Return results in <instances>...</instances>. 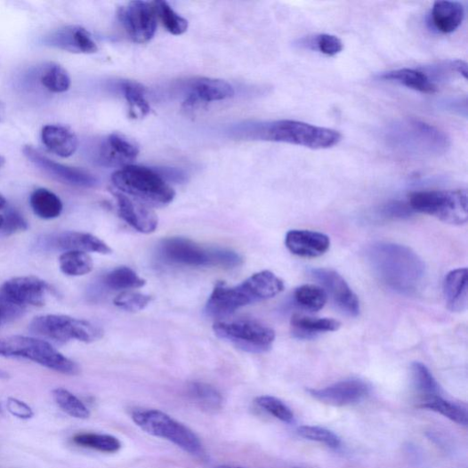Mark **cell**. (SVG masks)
I'll use <instances>...</instances> for the list:
<instances>
[{
	"label": "cell",
	"mask_w": 468,
	"mask_h": 468,
	"mask_svg": "<svg viewBox=\"0 0 468 468\" xmlns=\"http://www.w3.org/2000/svg\"><path fill=\"white\" fill-rule=\"evenodd\" d=\"M367 262L376 278L400 295H414L425 281L426 267L411 248L393 243H377L367 253Z\"/></svg>",
	"instance_id": "6da1fadb"
},
{
	"label": "cell",
	"mask_w": 468,
	"mask_h": 468,
	"mask_svg": "<svg viewBox=\"0 0 468 468\" xmlns=\"http://www.w3.org/2000/svg\"><path fill=\"white\" fill-rule=\"evenodd\" d=\"M45 43L72 53L92 54L98 51L91 33L80 26H67L52 33Z\"/></svg>",
	"instance_id": "ac0fdd59"
},
{
	"label": "cell",
	"mask_w": 468,
	"mask_h": 468,
	"mask_svg": "<svg viewBox=\"0 0 468 468\" xmlns=\"http://www.w3.org/2000/svg\"><path fill=\"white\" fill-rule=\"evenodd\" d=\"M383 136L390 149L411 157H438L450 148L444 131L415 118L394 121L384 129Z\"/></svg>",
	"instance_id": "3957f363"
},
{
	"label": "cell",
	"mask_w": 468,
	"mask_h": 468,
	"mask_svg": "<svg viewBox=\"0 0 468 468\" xmlns=\"http://www.w3.org/2000/svg\"><path fill=\"white\" fill-rule=\"evenodd\" d=\"M115 190L149 207H164L173 202L176 192L155 170L130 165L112 176Z\"/></svg>",
	"instance_id": "5b68a950"
},
{
	"label": "cell",
	"mask_w": 468,
	"mask_h": 468,
	"mask_svg": "<svg viewBox=\"0 0 468 468\" xmlns=\"http://www.w3.org/2000/svg\"><path fill=\"white\" fill-rule=\"evenodd\" d=\"M234 93L233 87L223 80L199 78L191 84L184 107L190 109L200 103L222 101L233 97Z\"/></svg>",
	"instance_id": "7402d4cb"
},
{
	"label": "cell",
	"mask_w": 468,
	"mask_h": 468,
	"mask_svg": "<svg viewBox=\"0 0 468 468\" xmlns=\"http://www.w3.org/2000/svg\"><path fill=\"white\" fill-rule=\"evenodd\" d=\"M408 204L415 213L432 216L445 223L462 225L468 219L466 190L416 191L409 196Z\"/></svg>",
	"instance_id": "ba28073f"
},
{
	"label": "cell",
	"mask_w": 468,
	"mask_h": 468,
	"mask_svg": "<svg viewBox=\"0 0 468 468\" xmlns=\"http://www.w3.org/2000/svg\"><path fill=\"white\" fill-rule=\"evenodd\" d=\"M7 407L13 416L21 420H28L35 416V413L27 404L16 398L8 399Z\"/></svg>",
	"instance_id": "7dc6e473"
},
{
	"label": "cell",
	"mask_w": 468,
	"mask_h": 468,
	"mask_svg": "<svg viewBox=\"0 0 468 468\" xmlns=\"http://www.w3.org/2000/svg\"><path fill=\"white\" fill-rule=\"evenodd\" d=\"M371 387L360 379H347L308 392L321 404L333 407H345L360 403L370 394Z\"/></svg>",
	"instance_id": "7c38bea8"
},
{
	"label": "cell",
	"mask_w": 468,
	"mask_h": 468,
	"mask_svg": "<svg viewBox=\"0 0 468 468\" xmlns=\"http://www.w3.org/2000/svg\"><path fill=\"white\" fill-rule=\"evenodd\" d=\"M150 295L135 293L123 292L116 297L114 303L119 309L129 312H139L145 310L151 303Z\"/></svg>",
	"instance_id": "7bdbcfd3"
},
{
	"label": "cell",
	"mask_w": 468,
	"mask_h": 468,
	"mask_svg": "<svg viewBox=\"0 0 468 468\" xmlns=\"http://www.w3.org/2000/svg\"><path fill=\"white\" fill-rule=\"evenodd\" d=\"M255 404L263 411L270 414L281 422L286 424L294 422V413L278 398L270 395L259 396L255 399Z\"/></svg>",
	"instance_id": "b9f144b4"
},
{
	"label": "cell",
	"mask_w": 468,
	"mask_h": 468,
	"mask_svg": "<svg viewBox=\"0 0 468 468\" xmlns=\"http://www.w3.org/2000/svg\"><path fill=\"white\" fill-rule=\"evenodd\" d=\"M414 213L408 203L402 202V200H391L382 206L376 214L377 217L384 220H403L410 218Z\"/></svg>",
	"instance_id": "ee69618b"
},
{
	"label": "cell",
	"mask_w": 468,
	"mask_h": 468,
	"mask_svg": "<svg viewBox=\"0 0 468 468\" xmlns=\"http://www.w3.org/2000/svg\"><path fill=\"white\" fill-rule=\"evenodd\" d=\"M23 154L40 170L64 184L80 188H94L98 184L97 179L89 173L52 160L35 148L24 147Z\"/></svg>",
	"instance_id": "4fadbf2b"
},
{
	"label": "cell",
	"mask_w": 468,
	"mask_h": 468,
	"mask_svg": "<svg viewBox=\"0 0 468 468\" xmlns=\"http://www.w3.org/2000/svg\"><path fill=\"white\" fill-rule=\"evenodd\" d=\"M3 112H4V107H3L2 102H0V117H2Z\"/></svg>",
	"instance_id": "9f6ffc18"
},
{
	"label": "cell",
	"mask_w": 468,
	"mask_h": 468,
	"mask_svg": "<svg viewBox=\"0 0 468 468\" xmlns=\"http://www.w3.org/2000/svg\"><path fill=\"white\" fill-rule=\"evenodd\" d=\"M214 468H244V467H240V466H233V465H218Z\"/></svg>",
	"instance_id": "f5cc1de1"
},
{
	"label": "cell",
	"mask_w": 468,
	"mask_h": 468,
	"mask_svg": "<svg viewBox=\"0 0 468 468\" xmlns=\"http://www.w3.org/2000/svg\"><path fill=\"white\" fill-rule=\"evenodd\" d=\"M42 140L45 147L61 157L73 156L78 149L76 133L62 125H48L44 127Z\"/></svg>",
	"instance_id": "603a6c76"
},
{
	"label": "cell",
	"mask_w": 468,
	"mask_h": 468,
	"mask_svg": "<svg viewBox=\"0 0 468 468\" xmlns=\"http://www.w3.org/2000/svg\"><path fill=\"white\" fill-rule=\"evenodd\" d=\"M301 45H304L309 49L319 52L329 57L340 54L344 49L343 43L339 37L327 35V33L316 36L312 38L304 39L301 41Z\"/></svg>",
	"instance_id": "60d3db41"
},
{
	"label": "cell",
	"mask_w": 468,
	"mask_h": 468,
	"mask_svg": "<svg viewBox=\"0 0 468 468\" xmlns=\"http://www.w3.org/2000/svg\"><path fill=\"white\" fill-rule=\"evenodd\" d=\"M29 329L36 335L57 343L79 341L91 343L101 339L103 332L84 319L64 315H44L32 320Z\"/></svg>",
	"instance_id": "9c48e42d"
},
{
	"label": "cell",
	"mask_w": 468,
	"mask_h": 468,
	"mask_svg": "<svg viewBox=\"0 0 468 468\" xmlns=\"http://www.w3.org/2000/svg\"><path fill=\"white\" fill-rule=\"evenodd\" d=\"M7 206V199L6 198L0 194V210H4Z\"/></svg>",
	"instance_id": "f907efd6"
},
{
	"label": "cell",
	"mask_w": 468,
	"mask_h": 468,
	"mask_svg": "<svg viewBox=\"0 0 468 468\" xmlns=\"http://www.w3.org/2000/svg\"><path fill=\"white\" fill-rule=\"evenodd\" d=\"M104 282L113 290L140 288L146 285V280L138 276L129 267L122 266L109 273Z\"/></svg>",
	"instance_id": "74e56055"
},
{
	"label": "cell",
	"mask_w": 468,
	"mask_h": 468,
	"mask_svg": "<svg viewBox=\"0 0 468 468\" xmlns=\"http://www.w3.org/2000/svg\"><path fill=\"white\" fill-rule=\"evenodd\" d=\"M41 82L50 92L61 93L69 91L71 78L59 64H50L42 74Z\"/></svg>",
	"instance_id": "ab89813d"
},
{
	"label": "cell",
	"mask_w": 468,
	"mask_h": 468,
	"mask_svg": "<svg viewBox=\"0 0 468 468\" xmlns=\"http://www.w3.org/2000/svg\"><path fill=\"white\" fill-rule=\"evenodd\" d=\"M242 258L237 253L229 250H212V266H222L232 269L240 265Z\"/></svg>",
	"instance_id": "f6af8a7d"
},
{
	"label": "cell",
	"mask_w": 468,
	"mask_h": 468,
	"mask_svg": "<svg viewBox=\"0 0 468 468\" xmlns=\"http://www.w3.org/2000/svg\"><path fill=\"white\" fill-rule=\"evenodd\" d=\"M139 154L140 149L135 142L115 133L102 144L99 160L105 165L119 166L122 169L132 165Z\"/></svg>",
	"instance_id": "44dd1931"
},
{
	"label": "cell",
	"mask_w": 468,
	"mask_h": 468,
	"mask_svg": "<svg viewBox=\"0 0 468 468\" xmlns=\"http://www.w3.org/2000/svg\"><path fill=\"white\" fill-rule=\"evenodd\" d=\"M118 18L133 43L147 44L154 37L157 17L153 4L132 2L119 9Z\"/></svg>",
	"instance_id": "8fae6325"
},
{
	"label": "cell",
	"mask_w": 468,
	"mask_h": 468,
	"mask_svg": "<svg viewBox=\"0 0 468 468\" xmlns=\"http://www.w3.org/2000/svg\"><path fill=\"white\" fill-rule=\"evenodd\" d=\"M15 303L27 306L42 307L45 304L50 286L36 277L14 278L0 287Z\"/></svg>",
	"instance_id": "9a60e30c"
},
{
	"label": "cell",
	"mask_w": 468,
	"mask_h": 468,
	"mask_svg": "<svg viewBox=\"0 0 468 468\" xmlns=\"http://www.w3.org/2000/svg\"><path fill=\"white\" fill-rule=\"evenodd\" d=\"M444 295L448 309L463 312L468 305V271L458 269L449 272L444 281Z\"/></svg>",
	"instance_id": "cb8c5ba5"
},
{
	"label": "cell",
	"mask_w": 468,
	"mask_h": 468,
	"mask_svg": "<svg viewBox=\"0 0 468 468\" xmlns=\"http://www.w3.org/2000/svg\"><path fill=\"white\" fill-rule=\"evenodd\" d=\"M452 72L460 75L464 79H467V63L463 60H455L449 61Z\"/></svg>",
	"instance_id": "681fc988"
},
{
	"label": "cell",
	"mask_w": 468,
	"mask_h": 468,
	"mask_svg": "<svg viewBox=\"0 0 468 468\" xmlns=\"http://www.w3.org/2000/svg\"><path fill=\"white\" fill-rule=\"evenodd\" d=\"M73 442L78 447L103 453H117L121 449V442L110 434L82 432L73 438Z\"/></svg>",
	"instance_id": "1f68e13d"
},
{
	"label": "cell",
	"mask_w": 468,
	"mask_h": 468,
	"mask_svg": "<svg viewBox=\"0 0 468 468\" xmlns=\"http://www.w3.org/2000/svg\"><path fill=\"white\" fill-rule=\"evenodd\" d=\"M464 18V8L462 4L443 0V2L433 4L430 14V22L433 28L448 35L461 26Z\"/></svg>",
	"instance_id": "d4e9b609"
},
{
	"label": "cell",
	"mask_w": 468,
	"mask_h": 468,
	"mask_svg": "<svg viewBox=\"0 0 468 468\" xmlns=\"http://www.w3.org/2000/svg\"><path fill=\"white\" fill-rule=\"evenodd\" d=\"M131 418L150 436L168 440L192 456L204 454L203 444L196 433L169 415L155 409L137 408L132 411Z\"/></svg>",
	"instance_id": "8992f818"
},
{
	"label": "cell",
	"mask_w": 468,
	"mask_h": 468,
	"mask_svg": "<svg viewBox=\"0 0 468 468\" xmlns=\"http://www.w3.org/2000/svg\"><path fill=\"white\" fill-rule=\"evenodd\" d=\"M412 381L420 399H424L441 395V389L428 367L422 362H414L411 367Z\"/></svg>",
	"instance_id": "d6a6232c"
},
{
	"label": "cell",
	"mask_w": 468,
	"mask_h": 468,
	"mask_svg": "<svg viewBox=\"0 0 468 468\" xmlns=\"http://www.w3.org/2000/svg\"><path fill=\"white\" fill-rule=\"evenodd\" d=\"M216 335L251 353L269 351L276 333L269 326L253 319L218 321L214 325Z\"/></svg>",
	"instance_id": "30bf717a"
},
{
	"label": "cell",
	"mask_w": 468,
	"mask_h": 468,
	"mask_svg": "<svg viewBox=\"0 0 468 468\" xmlns=\"http://www.w3.org/2000/svg\"><path fill=\"white\" fill-rule=\"evenodd\" d=\"M3 323H4V320L2 312H0V325H2Z\"/></svg>",
	"instance_id": "6f0895ef"
},
{
	"label": "cell",
	"mask_w": 468,
	"mask_h": 468,
	"mask_svg": "<svg viewBox=\"0 0 468 468\" xmlns=\"http://www.w3.org/2000/svg\"><path fill=\"white\" fill-rule=\"evenodd\" d=\"M161 253L165 259L189 266H212V250L180 238L163 241Z\"/></svg>",
	"instance_id": "e0dca14e"
},
{
	"label": "cell",
	"mask_w": 468,
	"mask_h": 468,
	"mask_svg": "<svg viewBox=\"0 0 468 468\" xmlns=\"http://www.w3.org/2000/svg\"><path fill=\"white\" fill-rule=\"evenodd\" d=\"M419 408L438 413L458 425L468 424L467 407L444 399L441 395L422 399Z\"/></svg>",
	"instance_id": "83f0119b"
},
{
	"label": "cell",
	"mask_w": 468,
	"mask_h": 468,
	"mask_svg": "<svg viewBox=\"0 0 468 468\" xmlns=\"http://www.w3.org/2000/svg\"><path fill=\"white\" fill-rule=\"evenodd\" d=\"M29 204L33 212L44 220L58 218L63 209L61 198L47 189H38L33 192Z\"/></svg>",
	"instance_id": "f546056e"
},
{
	"label": "cell",
	"mask_w": 468,
	"mask_h": 468,
	"mask_svg": "<svg viewBox=\"0 0 468 468\" xmlns=\"http://www.w3.org/2000/svg\"><path fill=\"white\" fill-rule=\"evenodd\" d=\"M4 224V216L0 215V229H3Z\"/></svg>",
	"instance_id": "11a10c76"
},
{
	"label": "cell",
	"mask_w": 468,
	"mask_h": 468,
	"mask_svg": "<svg viewBox=\"0 0 468 468\" xmlns=\"http://www.w3.org/2000/svg\"><path fill=\"white\" fill-rule=\"evenodd\" d=\"M294 297L298 306L315 312L322 310L327 300L326 291L316 285H303L297 287Z\"/></svg>",
	"instance_id": "836d02e7"
},
{
	"label": "cell",
	"mask_w": 468,
	"mask_h": 468,
	"mask_svg": "<svg viewBox=\"0 0 468 468\" xmlns=\"http://www.w3.org/2000/svg\"><path fill=\"white\" fill-rule=\"evenodd\" d=\"M285 243L293 254L306 258L319 257L330 247V239L326 234L308 230H289Z\"/></svg>",
	"instance_id": "d6986e66"
},
{
	"label": "cell",
	"mask_w": 468,
	"mask_h": 468,
	"mask_svg": "<svg viewBox=\"0 0 468 468\" xmlns=\"http://www.w3.org/2000/svg\"><path fill=\"white\" fill-rule=\"evenodd\" d=\"M296 432L300 438L323 444L332 449L342 446V440L337 434L324 427L303 425L297 428Z\"/></svg>",
	"instance_id": "f35d334b"
},
{
	"label": "cell",
	"mask_w": 468,
	"mask_h": 468,
	"mask_svg": "<svg viewBox=\"0 0 468 468\" xmlns=\"http://www.w3.org/2000/svg\"><path fill=\"white\" fill-rule=\"evenodd\" d=\"M28 229V223L23 216L17 211H9L4 216V224L3 227L4 231L11 236L20 231L26 230Z\"/></svg>",
	"instance_id": "bcb514c9"
},
{
	"label": "cell",
	"mask_w": 468,
	"mask_h": 468,
	"mask_svg": "<svg viewBox=\"0 0 468 468\" xmlns=\"http://www.w3.org/2000/svg\"><path fill=\"white\" fill-rule=\"evenodd\" d=\"M157 20L173 36H182L188 30V20L180 16L168 3H153Z\"/></svg>",
	"instance_id": "d590c367"
},
{
	"label": "cell",
	"mask_w": 468,
	"mask_h": 468,
	"mask_svg": "<svg viewBox=\"0 0 468 468\" xmlns=\"http://www.w3.org/2000/svg\"><path fill=\"white\" fill-rule=\"evenodd\" d=\"M52 397L56 405L67 415L82 420L89 418V409L69 390L57 388L52 391Z\"/></svg>",
	"instance_id": "e575fe53"
},
{
	"label": "cell",
	"mask_w": 468,
	"mask_h": 468,
	"mask_svg": "<svg viewBox=\"0 0 468 468\" xmlns=\"http://www.w3.org/2000/svg\"><path fill=\"white\" fill-rule=\"evenodd\" d=\"M61 271L69 277H82L92 272L93 262L91 256L85 252H64L59 258Z\"/></svg>",
	"instance_id": "4dcf8cb0"
},
{
	"label": "cell",
	"mask_w": 468,
	"mask_h": 468,
	"mask_svg": "<svg viewBox=\"0 0 468 468\" xmlns=\"http://www.w3.org/2000/svg\"><path fill=\"white\" fill-rule=\"evenodd\" d=\"M119 216L131 227L145 234L152 233L158 225V219L151 207L115 190Z\"/></svg>",
	"instance_id": "2e32d148"
},
{
	"label": "cell",
	"mask_w": 468,
	"mask_h": 468,
	"mask_svg": "<svg viewBox=\"0 0 468 468\" xmlns=\"http://www.w3.org/2000/svg\"><path fill=\"white\" fill-rule=\"evenodd\" d=\"M329 295L338 309L349 317H358L360 311L359 301L346 280L336 271L316 269L311 272Z\"/></svg>",
	"instance_id": "5bb4252c"
},
{
	"label": "cell",
	"mask_w": 468,
	"mask_h": 468,
	"mask_svg": "<svg viewBox=\"0 0 468 468\" xmlns=\"http://www.w3.org/2000/svg\"><path fill=\"white\" fill-rule=\"evenodd\" d=\"M48 246L53 249L69 252L97 253L109 254L112 249L93 234L79 231H64L51 238Z\"/></svg>",
	"instance_id": "ffe728a7"
},
{
	"label": "cell",
	"mask_w": 468,
	"mask_h": 468,
	"mask_svg": "<svg viewBox=\"0 0 468 468\" xmlns=\"http://www.w3.org/2000/svg\"><path fill=\"white\" fill-rule=\"evenodd\" d=\"M124 96L129 104L131 115L137 117L136 112H140L142 117L150 113V106L146 98L145 88L133 82H124L121 85Z\"/></svg>",
	"instance_id": "8d00e7d4"
},
{
	"label": "cell",
	"mask_w": 468,
	"mask_h": 468,
	"mask_svg": "<svg viewBox=\"0 0 468 468\" xmlns=\"http://www.w3.org/2000/svg\"><path fill=\"white\" fill-rule=\"evenodd\" d=\"M379 79L396 83L423 93H434L439 87L432 77L422 69H403L389 71L379 76Z\"/></svg>",
	"instance_id": "484cf974"
},
{
	"label": "cell",
	"mask_w": 468,
	"mask_h": 468,
	"mask_svg": "<svg viewBox=\"0 0 468 468\" xmlns=\"http://www.w3.org/2000/svg\"><path fill=\"white\" fill-rule=\"evenodd\" d=\"M188 394L200 409L209 413H216L222 407V393L213 385L194 382L188 386Z\"/></svg>",
	"instance_id": "f1b7e54d"
},
{
	"label": "cell",
	"mask_w": 468,
	"mask_h": 468,
	"mask_svg": "<svg viewBox=\"0 0 468 468\" xmlns=\"http://www.w3.org/2000/svg\"><path fill=\"white\" fill-rule=\"evenodd\" d=\"M342 324L335 319H316L295 314L292 317L293 335L300 340H312L324 332L340 329Z\"/></svg>",
	"instance_id": "4316f807"
},
{
	"label": "cell",
	"mask_w": 468,
	"mask_h": 468,
	"mask_svg": "<svg viewBox=\"0 0 468 468\" xmlns=\"http://www.w3.org/2000/svg\"><path fill=\"white\" fill-rule=\"evenodd\" d=\"M157 173L166 182H183L186 180L185 174L176 169L163 168V169H155Z\"/></svg>",
	"instance_id": "c3c4849f"
},
{
	"label": "cell",
	"mask_w": 468,
	"mask_h": 468,
	"mask_svg": "<svg viewBox=\"0 0 468 468\" xmlns=\"http://www.w3.org/2000/svg\"><path fill=\"white\" fill-rule=\"evenodd\" d=\"M294 468H300V467H294Z\"/></svg>",
	"instance_id": "680465c9"
},
{
	"label": "cell",
	"mask_w": 468,
	"mask_h": 468,
	"mask_svg": "<svg viewBox=\"0 0 468 468\" xmlns=\"http://www.w3.org/2000/svg\"><path fill=\"white\" fill-rule=\"evenodd\" d=\"M0 356L23 358L65 375H77L78 365L63 356L49 343L25 336L0 338Z\"/></svg>",
	"instance_id": "52a82bcc"
},
{
	"label": "cell",
	"mask_w": 468,
	"mask_h": 468,
	"mask_svg": "<svg viewBox=\"0 0 468 468\" xmlns=\"http://www.w3.org/2000/svg\"><path fill=\"white\" fill-rule=\"evenodd\" d=\"M285 288L282 279L271 271H262L237 286L218 284L206 306L212 317H226L241 308L261 303L279 295Z\"/></svg>",
	"instance_id": "7a4b0ae2"
},
{
	"label": "cell",
	"mask_w": 468,
	"mask_h": 468,
	"mask_svg": "<svg viewBox=\"0 0 468 468\" xmlns=\"http://www.w3.org/2000/svg\"><path fill=\"white\" fill-rule=\"evenodd\" d=\"M6 163V159L3 156H0V169L3 168V166L5 165Z\"/></svg>",
	"instance_id": "db71d44e"
},
{
	"label": "cell",
	"mask_w": 468,
	"mask_h": 468,
	"mask_svg": "<svg viewBox=\"0 0 468 468\" xmlns=\"http://www.w3.org/2000/svg\"><path fill=\"white\" fill-rule=\"evenodd\" d=\"M251 133L255 140L311 149L335 147L343 139L339 131L288 119L255 124Z\"/></svg>",
	"instance_id": "277c9868"
},
{
	"label": "cell",
	"mask_w": 468,
	"mask_h": 468,
	"mask_svg": "<svg viewBox=\"0 0 468 468\" xmlns=\"http://www.w3.org/2000/svg\"><path fill=\"white\" fill-rule=\"evenodd\" d=\"M10 377L9 373L0 369V380H8Z\"/></svg>",
	"instance_id": "816d5d0a"
}]
</instances>
